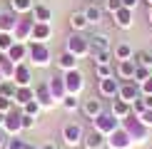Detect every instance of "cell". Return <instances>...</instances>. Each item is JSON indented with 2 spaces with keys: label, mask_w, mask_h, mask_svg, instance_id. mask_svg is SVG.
Wrapping results in <instances>:
<instances>
[{
  "label": "cell",
  "mask_w": 152,
  "mask_h": 149,
  "mask_svg": "<svg viewBox=\"0 0 152 149\" xmlns=\"http://www.w3.org/2000/svg\"><path fill=\"white\" fill-rule=\"evenodd\" d=\"M15 92H18V85L12 82V80H3V82H0V95L3 97L15 99Z\"/></svg>",
  "instance_id": "cell-31"
},
{
  "label": "cell",
  "mask_w": 152,
  "mask_h": 149,
  "mask_svg": "<svg viewBox=\"0 0 152 149\" xmlns=\"http://www.w3.org/2000/svg\"><path fill=\"white\" fill-rule=\"evenodd\" d=\"M137 117L142 119V124H145V127H150V129H152V109H145L142 114H137Z\"/></svg>",
  "instance_id": "cell-45"
},
{
  "label": "cell",
  "mask_w": 152,
  "mask_h": 149,
  "mask_svg": "<svg viewBox=\"0 0 152 149\" xmlns=\"http://www.w3.org/2000/svg\"><path fill=\"white\" fill-rule=\"evenodd\" d=\"M8 57L15 62V65H18V62H25V60H28V45L20 42V40H15V42H12V47L8 50Z\"/></svg>",
  "instance_id": "cell-18"
},
{
  "label": "cell",
  "mask_w": 152,
  "mask_h": 149,
  "mask_svg": "<svg viewBox=\"0 0 152 149\" xmlns=\"http://www.w3.org/2000/svg\"><path fill=\"white\" fill-rule=\"evenodd\" d=\"M62 139H65L67 147H77V144H82V139H85V132H82V127L77 122H70V124L62 127Z\"/></svg>",
  "instance_id": "cell-5"
},
{
  "label": "cell",
  "mask_w": 152,
  "mask_h": 149,
  "mask_svg": "<svg viewBox=\"0 0 152 149\" xmlns=\"http://www.w3.org/2000/svg\"><path fill=\"white\" fill-rule=\"evenodd\" d=\"M10 109H15V102H12V99H8V97H3V95H0V112H3V114H8Z\"/></svg>",
  "instance_id": "cell-41"
},
{
  "label": "cell",
  "mask_w": 152,
  "mask_h": 149,
  "mask_svg": "<svg viewBox=\"0 0 152 149\" xmlns=\"http://www.w3.org/2000/svg\"><path fill=\"white\" fill-rule=\"evenodd\" d=\"M132 144H135V142H132V137L125 132L122 127H117L115 132L107 137V147H110V149H130Z\"/></svg>",
  "instance_id": "cell-6"
},
{
  "label": "cell",
  "mask_w": 152,
  "mask_h": 149,
  "mask_svg": "<svg viewBox=\"0 0 152 149\" xmlns=\"http://www.w3.org/2000/svg\"><path fill=\"white\" fill-rule=\"evenodd\" d=\"M25 149H37V147H33V144H25Z\"/></svg>",
  "instance_id": "cell-52"
},
{
  "label": "cell",
  "mask_w": 152,
  "mask_h": 149,
  "mask_svg": "<svg viewBox=\"0 0 152 149\" xmlns=\"http://www.w3.org/2000/svg\"><path fill=\"white\" fill-rule=\"evenodd\" d=\"M140 92H142V95H152V77H147V80L140 85Z\"/></svg>",
  "instance_id": "cell-46"
},
{
  "label": "cell",
  "mask_w": 152,
  "mask_h": 149,
  "mask_svg": "<svg viewBox=\"0 0 152 149\" xmlns=\"http://www.w3.org/2000/svg\"><path fill=\"white\" fill-rule=\"evenodd\" d=\"M147 3H150V5H152V0H147Z\"/></svg>",
  "instance_id": "cell-54"
},
{
  "label": "cell",
  "mask_w": 152,
  "mask_h": 149,
  "mask_svg": "<svg viewBox=\"0 0 152 149\" xmlns=\"http://www.w3.org/2000/svg\"><path fill=\"white\" fill-rule=\"evenodd\" d=\"M82 112H85L87 119H95V117H97L100 112H105V109H102V102H100V99L90 97V99H85V102H82Z\"/></svg>",
  "instance_id": "cell-20"
},
{
  "label": "cell",
  "mask_w": 152,
  "mask_h": 149,
  "mask_svg": "<svg viewBox=\"0 0 152 149\" xmlns=\"http://www.w3.org/2000/svg\"><path fill=\"white\" fill-rule=\"evenodd\" d=\"M3 80H5V77H3V72H0V82H3Z\"/></svg>",
  "instance_id": "cell-53"
},
{
  "label": "cell",
  "mask_w": 152,
  "mask_h": 149,
  "mask_svg": "<svg viewBox=\"0 0 152 149\" xmlns=\"http://www.w3.org/2000/svg\"><path fill=\"white\" fill-rule=\"evenodd\" d=\"M3 149H5V147H3Z\"/></svg>",
  "instance_id": "cell-55"
},
{
  "label": "cell",
  "mask_w": 152,
  "mask_h": 149,
  "mask_svg": "<svg viewBox=\"0 0 152 149\" xmlns=\"http://www.w3.org/2000/svg\"><path fill=\"white\" fill-rule=\"evenodd\" d=\"M35 99H37V104H40L42 109H53L55 107V99H53V95H50L48 82H37L35 85Z\"/></svg>",
  "instance_id": "cell-9"
},
{
  "label": "cell",
  "mask_w": 152,
  "mask_h": 149,
  "mask_svg": "<svg viewBox=\"0 0 152 149\" xmlns=\"http://www.w3.org/2000/svg\"><path fill=\"white\" fill-rule=\"evenodd\" d=\"M20 117H23V112H18V109H10L8 114H5V124H3L5 134H18V132H23Z\"/></svg>",
  "instance_id": "cell-11"
},
{
  "label": "cell",
  "mask_w": 152,
  "mask_h": 149,
  "mask_svg": "<svg viewBox=\"0 0 152 149\" xmlns=\"http://www.w3.org/2000/svg\"><path fill=\"white\" fill-rule=\"evenodd\" d=\"M15 42V35L12 33H0V52H8Z\"/></svg>",
  "instance_id": "cell-36"
},
{
  "label": "cell",
  "mask_w": 152,
  "mask_h": 149,
  "mask_svg": "<svg viewBox=\"0 0 152 149\" xmlns=\"http://www.w3.org/2000/svg\"><path fill=\"white\" fill-rule=\"evenodd\" d=\"M97 92H100V97H112V99H115L117 92H120V82L115 80V74H112V77L97 80Z\"/></svg>",
  "instance_id": "cell-10"
},
{
  "label": "cell",
  "mask_w": 152,
  "mask_h": 149,
  "mask_svg": "<svg viewBox=\"0 0 152 149\" xmlns=\"http://www.w3.org/2000/svg\"><path fill=\"white\" fill-rule=\"evenodd\" d=\"M30 99H35V90L33 87H18V92H15V99H12V102L15 104H28Z\"/></svg>",
  "instance_id": "cell-26"
},
{
  "label": "cell",
  "mask_w": 152,
  "mask_h": 149,
  "mask_svg": "<svg viewBox=\"0 0 152 149\" xmlns=\"http://www.w3.org/2000/svg\"><path fill=\"white\" fill-rule=\"evenodd\" d=\"M95 74H97V80H102V77H112V65H95Z\"/></svg>",
  "instance_id": "cell-38"
},
{
  "label": "cell",
  "mask_w": 152,
  "mask_h": 149,
  "mask_svg": "<svg viewBox=\"0 0 152 149\" xmlns=\"http://www.w3.org/2000/svg\"><path fill=\"white\" fill-rule=\"evenodd\" d=\"M82 147H85V149H105L107 147V137L102 132H97V129H92L90 134H85Z\"/></svg>",
  "instance_id": "cell-14"
},
{
  "label": "cell",
  "mask_w": 152,
  "mask_h": 149,
  "mask_svg": "<svg viewBox=\"0 0 152 149\" xmlns=\"http://www.w3.org/2000/svg\"><path fill=\"white\" fill-rule=\"evenodd\" d=\"M132 20H135V10H130V8H120L115 12V22H117V27H122V30L132 27Z\"/></svg>",
  "instance_id": "cell-19"
},
{
  "label": "cell",
  "mask_w": 152,
  "mask_h": 149,
  "mask_svg": "<svg viewBox=\"0 0 152 149\" xmlns=\"http://www.w3.org/2000/svg\"><path fill=\"white\" fill-rule=\"evenodd\" d=\"M110 112L117 117V119H122V117H127L130 112H132V104L125 102V99H120V97H115V99H112V109Z\"/></svg>",
  "instance_id": "cell-21"
},
{
  "label": "cell",
  "mask_w": 152,
  "mask_h": 149,
  "mask_svg": "<svg viewBox=\"0 0 152 149\" xmlns=\"http://www.w3.org/2000/svg\"><path fill=\"white\" fill-rule=\"evenodd\" d=\"M147 20H150V25H152V5H150V15H147Z\"/></svg>",
  "instance_id": "cell-51"
},
{
  "label": "cell",
  "mask_w": 152,
  "mask_h": 149,
  "mask_svg": "<svg viewBox=\"0 0 152 149\" xmlns=\"http://www.w3.org/2000/svg\"><path fill=\"white\" fill-rule=\"evenodd\" d=\"M77 62L80 60L75 57L72 52H67V50H65V52L58 57V67H60V70H65V72H70V70H77Z\"/></svg>",
  "instance_id": "cell-22"
},
{
  "label": "cell",
  "mask_w": 152,
  "mask_h": 149,
  "mask_svg": "<svg viewBox=\"0 0 152 149\" xmlns=\"http://www.w3.org/2000/svg\"><path fill=\"white\" fill-rule=\"evenodd\" d=\"M105 8H107V12H112V15H115V12L122 8V0H105Z\"/></svg>",
  "instance_id": "cell-42"
},
{
  "label": "cell",
  "mask_w": 152,
  "mask_h": 149,
  "mask_svg": "<svg viewBox=\"0 0 152 149\" xmlns=\"http://www.w3.org/2000/svg\"><path fill=\"white\" fill-rule=\"evenodd\" d=\"M135 70H137V62L135 60H117V70L115 72H117V77L122 80V82L135 77Z\"/></svg>",
  "instance_id": "cell-16"
},
{
  "label": "cell",
  "mask_w": 152,
  "mask_h": 149,
  "mask_svg": "<svg viewBox=\"0 0 152 149\" xmlns=\"http://www.w3.org/2000/svg\"><path fill=\"white\" fill-rule=\"evenodd\" d=\"M82 12H85V17H87L90 25H100V22H102V8H100V5L92 3V5H87Z\"/></svg>",
  "instance_id": "cell-24"
},
{
  "label": "cell",
  "mask_w": 152,
  "mask_h": 149,
  "mask_svg": "<svg viewBox=\"0 0 152 149\" xmlns=\"http://www.w3.org/2000/svg\"><path fill=\"white\" fill-rule=\"evenodd\" d=\"M25 144H28L25 139H20L18 134H12V139L5 142V149H25Z\"/></svg>",
  "instance_id": "cell-39"
},
{
  "label": "cell",
  "mask_w": 152,
  "mask_h": 149,
  "mask_svg": "<svg viewBox=\"0 0 152 149\" xmlns=\"http://www.w3.org/2000/svg\"><path fill=\"white\" fill-rule=\"evenodd\" d=\"M10 8L18 15H25V12H33V0H10Z\"/></svg>",
  "instance_id": "cell-30"
},
{
  "label": "cell",
  "mask_w": 152,
  "mask_h": 149,
  "mask_svg": "<svg viewBox=\"0 0 152 149\" xmlns=\"http://www.w3.org/2000/svg\"><path fill=\"white\" fill-rule=\"evenodd\" d=\"M48 87H50V95H53V99H55V102H58V99L62 102V99L67 97V90H65V77H60V74H58V77H50V80H48Z\"/></svg>",
  "instance_id": "cell-15"
},
{
  "label": "cell",
  "mask_w": 152,
  "mask_h": 149,
  "mask_svg": "<svg viewBox=\"0 0 152 149\" xmlns=\"http://www.w3.org/2000/svg\"><path fill=\"white\" fill-rule=\"evenodd\" d=\"M117 97L132 104L137 97H142V92H140V85H137L135 80H125V82H120V92H117Z\"/></svg>",
  "instance_id": "cell-8"
},
{
  "label": "cell",
  "mask_w": 152,
  "mask_h": 149,
  "mask_svg": "<svg viewBox=\"0 0 152 149\" xmlns=\"http://www.w3.org/2000/svg\"><path fill=\"white\" fill-rule=\"evenodd\" d=\"M12 82H15L18 87H30V82H33V70H30L25 62H18L15 65V74H12Z\"/></svg>",
  "instance_id": "cell-13"
},
{
  "label": "cell",
  "mask_w": 152,
  "mask_h": 149,
  "mask_svg": "<svg viewBox=\"0 0 152 149\" xmlns=\"http://www.w3.org/2000/svg\"><path fill=\"white\" fill-rule=\"evenodd\" d=\"M92 50H107V52H110V37L102 35V33L92 35L90 37V52H92Z\"/></svg>",
  "instance_id": "cell-28"
},
{
  "label": "cell",
  "mask_w": 152,
  "mask_h": 149,
  "mask_svg": "<svg viewBox=\"0 0 152 149\" xmlns=\"http://www.w3.org/2000/svg\"><path fill=\"white\" fill-rule=\"evenodd\" d=\"M92 122H95V129H97V132H102L105 137H110V134L120 127V119L112 114V112H100Z\"/></svg>",
  "instance_id": "cell-4"
},
{
  "label": "cell",
  "mask_w": 152,
  "mask_h": 149,
  "mask_svg": "<svg viewBox=\"0 0 152 149\" xmlns=\"http://www.w3.org/2000/svg\"><path fill=\"white\" fill-rule=\"evenodd\" d=\"M120 127H122L125 132L132 137V142H137V144L147 142V132H150V127H145L142 119L135 114V112H130L127 117H122V119H120Z\"/></svg>",
  "instance_id": "cell-1"
},
{
  "label": "cell",
  "mask_w": 152,
  "mask_h": 149,
  "mask_svg": "<svg viewBox=\"0 0 152 149\" xmlns=\"http://www.w3.org/2000/svg\"><path fill=\"white\" fill-rule=\"evenodd\" d=\"M122 8H130V10H135V8H137V0H122Z\"/></svg>",
  "instance_id": "cell-47"
},
{
  "label": "cell",
  "mask_w": 152,
  "mask_h": 149,
  "mask_svg": "<svg viewBox=\"0 0 152 149\" xmlns=\"http://www.w3.org/2000/svg\"><path fill=\"white\" fill-rule=\"evenodd\" d=\"M62 77H65V90H67V95H80V92H82V87H85V77H82L80 70H70V72L62 74Z\"/></svg>",
  "instance_id": "cell-7"
},
{
  "label": "cell",
  "mask_w": 152,
  "mask_h": 149,
  "mask_svg": "<svg viewBox=\"0 0 152 149\" xmlns=\"http://www.w3.org/2000/svg\"><path fill=\"white\" fill-rule=\"evenodd\" d=\"M132 60H135L137 65H142V67H152V52H147V50L135 52V55H132Z\"/></svg>",
  "instance_id": "cell-33"
},
{
  "label": "cell",
  "mask_w": 152,
  "mask_h": 149,
  "mask_svg": "<svg viewBox=\"0 0 152 149\" xmlns=\"http://www.w3.org/2000/svg\"><path fill=\"white\" fill-rule=\"evenodd\" d=\"M145 109H147V104H145V99H142V97H137L135 102H132V112H135V114H142Z\"/></svg>",
  "instance_id": "cell-43"
},
{
  "label": "cell",
  "mask_w": 152,
  "mask_h": 149,
  "mask_svg": "<svg viewBox=\"0 0 152 149\" xmlns=\"http://www.w3.org/2000/svg\"><path fill=\"white\" fill-rule=\"evenodd\" d=\"M40 104H37V99H30V102L28 104H23V112H25V114H30V117H37V114H40Z\"/></svg>",
  "instance_id": "cell-37"
},
{
  "label": "cell",
  "mask_w": 152,
  "mask_h": 149,
  "mask_svg": "<svg viewBox=\"0 0 152 149\" xmlns=\"http://www.w3.org/2000/svg\"><path fill=\"white\" fill-rule=\"evenodd\" d=\"M33 25H35V20L33 17H18V25H15V40H20V42H25V40H30V35H33Z\"/></svg>",
  "instance_id": "cell-12"
},
{
  "label": "cell",
  "mask_w": 152,
  "mask_h": 149,
  "mask_svg": "<svg viewBox=\"0 0 152 149\" xmlns=\"http://www.w3.org/2000/svg\"><path fill=\"white\" fill-rule=\"evenodd\" d=\"M132 55L135 52H132V47L127 45V42H120V45L115 47V57L117 60H132Z\"/></svg>",
  "instance_id": "cell-32"
},
{
  "label": "cell",
  "mask_w": 152,
  "mask_h": 149,
  "mask_svg": "<svg viewBox=\"0 0 152 149\" xmlns=\"http://www.w3.org/2000/svg\"><path fill=\"white\" fill-rule=\"evenodd\" d=\"M35 119H37V117H30V114H25V112H23V117H20L23 129H33V127H35Z\"/></svg>",
  "instance_id": "cell-44"
},
{
  "label": "cell",
  "mask_w": 152,
  "mask_h": 149,
  "mask_svg": "<svg viewBox=\"0 0 152 149\" xmlns=\"http://www.w3.org/2000/svg\"><path fill=\"white\" fill-rule=\"evenodd\" d=\"M92 60H95V65H110V52L107 50H92Z\"/></svg>",
  "instance_id": "cell-35"
},
{
  "label": "cell",
  "mask_w": 152,
  "mask_h": 149,
  "mask_svg": "<svg viewBox=\"0 0 152 149\" xmlns=\"http://www.w3.org/2000/svg\"><path fill=\"white\" fill-rule=\"evenodd\" d=\"M33 20L35 22H50V17H53V12H50L48 5H33Z\"/></svg>",
  "instance_id": "cell-27"
},
{
  "label": "cell",
  "mask_w": 152,
  "mask_h": 149,
  "mask_svg": "<svg viewBox=\"0 0 152 149\" xmlns=\"http://www.w3.org/2000/svg\"><path fill=\"white\" fill-rule=\"evenodd\" d=\"M67 52H72L75 57H87L90 55V37H85L82 33H75L67 37Z\"/></svg>",
  "instance_id": "cell-3"
},
{
  "label": "cell",
  "mask_w": 152,
  "mask_h": 149,
  "mask_svg": "<svg viewBox=\"0 0 152 149\" xmlns=\"http://www.w3.org/2000/svg\"><path fill=\"white\" fill-rule=\"evenodd\" d=\"M28 57H30V62L33 65H37V67H48L50 65V47H48V42H30L28 45Z\"/></svg>",
  "instance_id": "cell-2"
},
{
  "label": "cell",
  "mask_w": 152,
  "mask_h": 149,
  "mask_svg": "<svg viewBox=\"0 0 152 149\" xmlns=\"http://www.w3.org/2000/svg\"><path fill=\"white\" fill-rule=\"evenodd\" d=\"M147 77H152V67H142V65H137V70H135V77H132V80H135L137 85H142Z\"/></svg>",
  "instance_id": "cell-34"
},
{
  "label": "cell",
  "mask_w": 152,
  "mask_h": 149,
  "mask_svg": "<svg viewBox=\"0 0 152 149\" xmlns=\"http://www.w3.org/2000/svg\"><path fill=\"white\" fill-rule=\"evenodd\" d=\"M0 72L5 80H12V74H15V62L8 57V52H0Z\"/></svg>",
  "instance_id": "cell-23"
},
{
  "label": "cell",
  "mask_w": 152,
  "mask_h": 149,
  "mask_svg": "<svg viewBox=\"0 0 152 149\" xmlns=\"http://www.w3.org/2000/svg\"><path fill=\"white\" fill-rule=\"evenodd\" d=\"M18 17L12 12H0V33H15Z\"/></svg>",
  "instance_id": "cell-25"
},
{
  "label": "cell",
  "mask_w": 152,
  "mask_h": 149,
  "mask_svg": "<svg viewBox=\"0 0 152 149\" xmlns=\"http://www.w3.org/2000/svg\"><path fill=\"white\" fill-rule=\"evenodd\" d=\"M50 35H53L50 22H35V25H33V35H30V40H35V42H48Z\"/></svg>",
  "instance_id": "cell-17"
},
{
  "label": "cell",
  "mask_w": 152,
  "mask_h": 149,
  "mask_svg": "<svg viewBox=\"0 0 152 149\" xmlns=\"http://www.w3.org/2000/svg\"><path fill=\"white\" fill-rule=\"evenodd\" d=\"M5 142H8V139H5V129H3V127H0V149H3V147H5Z\"/></svg>",
  "instance_id": "cell-48"
},
{
  "label": "cell",
  "mask_w": 152,
  "mask_h": 149,
  "mask_svg": "<svg viewBox=\"0 0 152 149\" xmlns=\"http://www.w3.org/2000/svg\"><path fill=\"white\" fill-rule=\"evenodd\" d=\"M3 124H5V114H3V112H0V127H3Z\"/></svg>",
  "instance_id": "cell-50"
},
{
  "label": "cell",
  "mask_w": 152,
  "mask_h": 149,
  "mask_svg": "<svg viewBox=\"0 0 152 149\" xmlns=\"http://www.w3.org/2000/svg\"><path fill=\"white\" fill-rule=\"evenodd\" d=\"M87 25H90V22H87L85 12H72V15H70V27L75 30V33H82Z\"/></svg>",
  "instance_id": "cell-29"
},
{
  "label": "cell",
  "mask_w": 152,
  "mask_h": 149,
  "mask_svg": "<svg viewBox=\"0 0 152 149\" xmlns=\"http://www.w3.org/2000/svg\"><path fill=\"white\" fill-rule=\"evenodd\" d=\"M40 149H55V144H50V142H48V144H42Z\"/></svg>",
  "instance_id": "cell-49"
},
{
  "label": "cell",
  "mask_w": 152,
  "mask_h": 149,
  "mask_svg": "<svg viewBox=\"0 0 152 149\" xmlns=\"http://www.w3.org/2000/svg\"><path fill=\"white\" fill-rule=\"evenodd\" d=\"M62 107H65L67 112H72V109H77V107H80V102H77V95H67L65 99H62Z\"/></svg>",
  "instance_id": "cell-40"
}]
</instances>
